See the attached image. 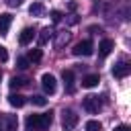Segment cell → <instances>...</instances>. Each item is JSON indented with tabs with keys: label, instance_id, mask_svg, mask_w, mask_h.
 <instances>
[{
	"label": "cell",
	"instance_id": "52a82bcc",
	"mask_svg": "<svg viewBox=\"0 0 131 131\" xmlns=\"http://www.w3.org/2000/svg\"><path fill=\"white\" fill-rule=\"evenodd\" d=\"M33 39H35V29H31V27L23 29L20 35H18V43H20V45H29Z\"/></svg>",
	"mask_w": 131,
	"mask_h": 131
},
{
	"label": "cell",
	"instance_id": "ffe728a7",
	"mask_svg": "<svg viewBox=\"0 0 131 131\" xmlns=\"http://www.w3.org/2000/svg\"><path fill=\"white\" fill-rule=\"evenodd\" d=\"M100 129H102L100 121H94V119H92V121L86 123V131H100Z\"/></svg>",
	"mask_w": 131,
	"mask_h": 131
},
{
	"label": "cell",
	"instance_id": "2e32d148",
	"mask_svg": "<svg viewBox=\"0 0 131 131\" xmlns=\"http://www.w3.org/2000/svg\"><path fill=\"white\" fill-rule=\"evenodd\" d=\"M51 35H53V31H51L49 27H47V29H43V31H41V35H39V45H45V43L51 39Z\"/></svg>",
	"mask_w": 131,
	"mask_h": 131
},
{
	"label": "cell",
	"instance_id": "7402d4cb",
	"mask_svg": "<svg viewBox=\"0 0 131 131\" xmlns=\"http://www.w3.org/2000/svg\"><path fill=\"white\" fill-rule=\"evenodd\" d=\"M51 20H53V23H59V20H61V12H59V10H51Z\"/></svg>",
	"mask_w": 131,
	"mask_h": 131
},
{
	"label": "cell",
	"instance_id": "277c9868",
	"mask_svg": "<svg viewBox=\"0 0 131 131\" xmlns=\"http://www.w3.org/2000/svg\"><path fill=\"white\" fill-rule=\"evenodd\" d=\"M51 121H53L51 113H39V115L35 117V131H45V129H49Z\"/></svg>",
	"mask_w": 131,
	"mask_h": 131
},
{
	"label": "cell",
	"instance_id": "44dd1931",
	"mask_svg": "<svg viewBox=\"0 0 131 131\" xmlns=\"http://www.w3.org/2000/svg\"><path fill=\"white\" fill-rule=\"evenodd\" d=\"M29 63H31V61H29L27 57H18V59H16V68H18V70H27Z\"/></svg>",
	"mask_w": 131,
	"mask_h": 131
},
{
	"label": "cell",
	"instance_id": "8fae6325",
	"mask_svg": "<svg viewBox=\"0 0 131 131\" xmlns=\"http://www.w3.org/2000/svg\"><path fill=\"white\" fill-rule=\"evenodd\" d=\"M98 82H100L98 74H88V76H84V78H82V86H84V88H94Z\"/></svg>",
	"mask_w": 131,
	"mask_h": 131
},
{
	"label": "cell",
	"instance_id": "5bb4252c",
	"mask_svg": "<svg viewBox=\"0 0 131 131\" xmlns=\"http://www.w3.org/2000/svg\"><path fill=\"white\" fill-rule=\"evenodd\" d=\"M8 84H10V88H12V90H16V88L27 86V84H29V80H27V78H20V76H14V78H10V82H8Z\"/></svg>",
	"mask_w": 131,
	"mask_h": 131
},
{
	"label": "cell",
	"instance_id": "e0dca14e",
	"mask_svg": "<svg viewBox=\"0 0 131 131\" xmlns=\"http://www.w3.org/2000/svg\"><path fill=\"white\" fill-rule=\"evenodd\" d=\"M68 39H70V33H68V31H61V33L57 35V39H55V47L59 49L63 43H68Z\"/></svg>",
	"mask_w": 131,
	"mask_h": 131
},
{
	"label": "cell",
	"instance_id": "cb8c5ba5",
	"mask_svg": "<svg viewBox=\"0 0 131 131\" xmlns=\"http://www.w3.org/2000/svg\"><path fill=\"white\" fill-rule=\"evenodd\" d=\"M6 4H8V6H20L23 0H6Z\"/></svg>",
	"mask_w": 131,
	"mask_h": 131
},
{
	"label": "cell",
	"instance_id": "d4e9b609",
	"mask_svg": "<svg viewBox=\"0 0 131 131\" xmlns=\"http://www.w3.org/2000/svg\"><path fill=\"white\" fill-rule=\"evenodd\" d=\"M115 131H131V129H129L127 125H117V127H115Z\"/></svg>",
	"mask_w": 131,
	"mask_h": 131
},
{
	"label": "cell",
	"instance_id": "ac0fdd59",
	"mask_svg": "<svg viewBox=\"0 0 131 131\" xmlns=\"http://www.w3.org/2000/svg\"><path fill=\"white\" fill-rule=\"evenodd\" d=\"M41 57H43L41 49H31V51H29V57H27V59H29V61H35V63H37V61H41Z\"/></svg>",
	"mask_w": 131,
	"mask_h": 131
},
{
	"label": "cell",
	"instance_id": "30bf717a",
	"mask_svg": "<svg viewBox=\"0 0 131 131\" xmlns=\"http://www.w3.org/2000/svg\"><path fill=\"white\" fill-rule=\"evenodd\" d=\"M113 47H115V43H113L111 39H102V41H100V45H98V53H100L102 57H106V55L113 51Z\"/></svg>",
	"mask_w": 131,
	"mask_h": 131
},
{
	"label": "cell",
	"instance_id": "603a6c76",
	"mask_svg": "<svg viewBox=\"0 0 131 131\" xmlns=\"http://www.w3.org/2000/svg\"><path fill=\"white\" fill-rule=\"evenodd\" d=\"M6 59H8V51H6V47L0 45V61H6Z\"/></svg>",
	"mask_w": 131,
	"mask_h": 131
},
{
	"label": "cell",
	"instance_id": "7c38bea8",
	"mask_svg": "<svg viewBox=\"0 0 131 131\" xmlns=\"http://www.w3.org/2000/svg\"><path fill=\"white\" fill-rule=\"evenodd\" d=\"M8 102H10L12 106H16V108H20V106H25V102H27V98H25L23 94H10V96H8Z\"/></svg>",
	"mask_w": 131,
	"mask_h": 131
},
{
	"label": "cell",
	"instance_id": "3957f363",
	"mask_svg": "<svg viewBox=\"0 0 131 131\" xmlns=\"http://www.w3.org/2000/svg\"><path fill=\"white\" fill-rule=\"evenodd\" d=\"M94 53V45H92V41H88V39H84V41H80V43H76V47H74V55H84V57H88V55H92Z\"/></svg>",
	"mask_w": 131,
	"mask_h": 131
},
{
	"label": "cell",
	"instance_id": "7a4b0ae2",
	"mask_svg": "<svg viewBox=\"0 0 131 131\" xmlns=\"http://www.w3.org/2000/svg\"><path fill=\"white\" fill-rule=\"evenodd\" d=\"M61 125H63L66 131L74 129V127L78 125V115H76L72 108H63V113H61Z\"/></svg>",
	"mask_w": 131,
	"mask_h": 131
},
{
	"label": "cell",
	"instance_id": "d6986e66",
	"mask_svg": "<svg viewBox=\"0 0 131 131\" xmlns=\"http://www.w3.org/2000/svg\"><path fill=\"white\" fill-rule=\"evenodd\" d=\"M31 102L37 104V106H45V104H47V98L41 96V94H35V96H31Z\"/></svg>",
	"mask_w": 131,
	"mask_h": 131
},
{
	"label": "cell",
	"instance_id": "8992f818",
	"mask_svg": "<svg viewBox=\"0 0 131 131\" xmlns=\"http://www.w3.org/2000/svg\"><path fill=\"white\" fill-rule=\"evenodd\" d=\"M129 72H131V66L125 63V61L113 66V76H115V78H125V76H129Z\"/></svg>",
	"mask_w": 131,
	"mask_h": 131
},
{
	"label": "cell",
	"instance_id": "4fadbf2b",
	"mask_svg": "<svg viewBox=\"0 0 131 131\" xmlns=\"http://www.w3.org/2000/svg\"><path fill=\"white\" fill-rule=\"evenodd\" d=\"M61 78H63V84L68 86V90L72 92V90H74V86H72V84H74V72H72V70H63Z\"/></svg>",
	"mask_w": 131,
	"mask_h": 131
},
{
	"label": "cell",
	"instance_id": "6da1fadb",
	"mask_svg": "<svg viewBox=\"0 0 131 131\" xmlns=\"http://www.w3.org/2000/svg\"><path fill=\"white\" fill-rule=\"evenodd\" d=\"M82 106H84V111H88L90 115H96V113L102 108V102L98 100V96H94V94H88V96H84V100H82Z\"/></svg>",
	"mask_w": 131,
	"mask_h": 131
},
{
	"label": "cell",
	"instance_id": "ba28073f",
	"mask_svg": "<svg viewBox=\"0 0 131 131\" xmlns=\"http://www.w3.org/2000/svg\"><path fill=\"white\" fill-rule=\"evenodd\" d=\"M2 121H4V131H16V129H18V119H16V115H4Z\"/></svg>",
	"mask_w": 131,
	"mask_h": 131
},
{
	"label": "cell",
	"instance_id": "5b68a950",
	"mask_svg": "<svg viewBox=\"0 0 131 131\" xmlns=\"http://www.w3.org/2000/svg\"><path fill=\"white\" fill-rule=\"evenodd\" d=\"M41 86H43L45 94H53V92L57 90V82H55V78H53L51 74H43V76H41Z\"/></svg>",
	"mask_w": 131,
	"mask_h": 131
},
{
	"label": "cell",
	"instance_id": "484cf974",
	"mask_svg": "<svg viewBox=\"0 0 131 131\" xmlns=\"http://www.w3.org/2000/svg\"><path fill=\"white\" fill-rule=\"evenodd\" d=\"M0 80H2V74H0Z\"/></svg>",
	"mask_w": 131,
	"mask_h": 131
},
{
	"label": "cell",
	"instance_id": "9c48e42d",
	"mask_svg": "<svg viewBox=\"0 0 131 131\" xmlns=\"http://www.w3.org/2000/svg\"><path fill=\"white\" fill-rule=\"evenodd\" d=\"M10 25H12V14L2 12L0 14V35H6L8 29H10Z\"/></svg>",
	"mask_w": 131,
	"mask_h": 131
},
{
	"label": "cell",
	"instance_id": "9a60e30c",
	"mask_svg": "<svg viewBox=\"0 0 131 131\" xmlns=\"http://www.w3.org/2000/svg\"><path fill=\"white\" fill-rule=\"evenodd\" d=\"M43 10H45V8H43V4H41V2H33V4L29 6V12H31L33 16H39V14H43Z\"/></svg>",
	"mask_w": 131,
	"mask_h": 131
}]
</instances>
